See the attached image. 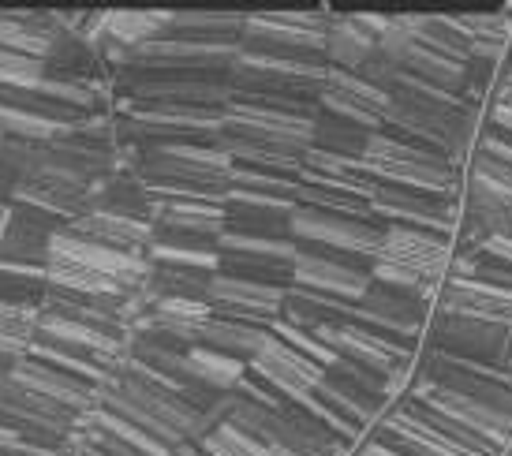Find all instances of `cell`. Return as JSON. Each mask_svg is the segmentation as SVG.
Listing matches in <instances>:
<instances>
[{"label": "cell", "instance_id": "6da1fadb", "mask_svg": "<svg viewBox=\"0 0 512 456\" xmlns=\"http://www.w3.org/2000/svg\"><path fill=\"white\" fill-rule=\"evenodd\" d=\"M382 236L385 225H370V221H356V217L318 214V210H303V206L292 217V240L299 247L348 258L363 270H370V262L382 255Z\"/></svg>", "mask_w": 512, "mask_h": 456}, {"label": "cell", "instance_id": "7a4b0ae2", "mask_svg": "<svg viewBox=\"0 0 512 456\" xmlns=\"http://www.w3.org/2000/svg\"><path fill=\"white\" fill-rule=\"evenodd\" d=\"M49 266H72V270L98 273L105 281H113L120 292H139V288H146V277H150V258L120 255L113 247L90 243L83 236L68 232V228L53 232V240H49Z\"/></svg>", "mask_w": 512, "mask_h": 456}, {"label": "cell", "instance_id": "3957f363", "mask_svg": "<svg viewBox=\"0 0 512 456\" xmlns=\"http://www.w3.org/2000/svg\"><path fill=\"white\" fill-rule=\"evenodd\" d=\"M329 12H247L243 42L247 49H273V53H299L322 57Z\"/></svg>", "mask_w": 512, "mask_h": 456}, {"label": "cell", "instance_id": "277c9868", "mask_svg": "<svg viewBox=\"0 0 512 456\" xmlns=\"http://www.w3.org/2000/svg\"><path fill=\"white\" fill-rule=\"evenodd\" d=\"M124 90V105H199L228 109L236 90L225 75H161V79H116ZM120 105V109H124Z\"/></svg>", "mask_w": 512, "mask_h": 456}, {"label": "cell", "instance_id": "5b68a950", "mask_svg": "<svg viewBox=\"0 0 512 456\" xmlns=\"http://www.w3.org/2000/svg\"><path fill=\"white\" fill-rule=\"evenodd\" d=\"M374 217L382 225H404L434 232L441 240L453 243L456 228L464 221V206L449 199H434V195H419V191H400V187L378 184V195L370 202Z\"/></svg>", "mask_w": 512, "mask_h": 456}, {"label": "cell", "instance_id": "8992f818", "mask_svg": "<svg viewBox=\"0 0 512 456\" xmlns=\"http://www.w3.org/2000/svg\"><path fill=\"white\" fill-rule=\"evenodd\" d=\"M427 337L438 352H445V356L494 363L501 371H505V363H509L512 326H494V322H475V318H460V314L438 311L427 329Z\"/></svg>", "mask_w": 512, "mask_h": 456}, {"label": "cell", "instance_id": "52a82bcc", "mask_svg": "<svg viewBox=\"0 0 512 456\" xmlns=\"http://www.w3.org/2000/svg\"><path fill=\"white\" fill-rule=\"evenodd\" d=\"M311 333L322 344H329L337 356L352 359V363L382 374V378H389L404 363L419 359V348H408V344L393 341L385 333H374V329L359 326V322H326V326H314Z\"/></svg>", "mask_w": 512, "mask_h": 456}, {"label": "cell", "instance_id": "ba28073f", "mask_svg": "<svg viewBox=\"0 0 512 456\" xmlns=\"http://www.w3.org/2000/svg\"><path fill=\"white\" fill-rule=\"evenodd\" d=\"M408 400L423 404V408H430V412L445 415V419H453L456 427H464L468 434H475L479 442H486L490 449H498V453H505V449L512 445V419L509 415L494 412V408H486V404L464 397V393L438 389V385L430 382V374L415 385ZM408 400H404V404H408Z\"/></svg>", "mask_w": 512, "mask_h": 456}, {"label": "cell", "instance_id": "9c48e42d", "mask_svg": "<svg viewBox=\"0 0 512 456\" xmlns=\"http://www.w3.org/2000/svg\"><path fill=\"white\" fill-rule=\"evenodd\" d=\"M288 288L258 285V281H243V277H228L214 273L206 285V303L214 307L217 318H232V322H251V326L270 329L281 311H285Z\"/></svg>", "mask_w": 512, "mask_h": 456}, {"label": "cell", "instance_id": "30bf717a", "mask_svg": "<svg viewBox=\"0 0 512 456\" xmlns=\"http://www.w3.org/2000/svg\"><path fill=\"white\" fill-rule=\"evenodd\" d=\"M453 243L423 232V228L385 225L382 255L385 262H397L404 270H412L423 285H445L449 281V266H453Z\"/></svg>", "mask_w": 512, "mask_h": 456}, {"label": "cell", "instance_id": "8fae6325", "mask_svg": "<svg viewBox=\"0 0 512 456\" xmlns=\"http://www.w3.org/2000/svg\"><path fill=\"white\" fill-rule=\"evenodd\" d=\"M292 285L318 292V296H333L344 303H363V296L370 292V273L348 258L322 255L311 247H299L296 262H292Z\"/></svg>", "mask_w": 512, "mask_h": 456}, {"label": "cell", "instance_id": "7c38bea8", "mask_svg": "<svg viewBox=\"0 0 512 456\" xmlns=\"http://www.w3.org/2000/svg\"><path fill=\"white\" fill-rule=\"evenodd\" d=\"M247 371L255 374L258 382L270 385L285 404H303L318 385L326 382V371H322L314 359L292 352V348L281 344L277 337H270V344L247 363Z\"/></svg>", "mask_w": 512, "mask_h": 456}, {"label": "cell", "instance_id": "4fadbf2b", "mask_svg": "<svg viewBox=\"0 0 512 456\" xmlns=\"http://www.w3.org/2000/svg\"><path fill=\"white\" fill-rule=\"evenodd\" d=\"M378 438L408 456H483L475 453V449H468V445H460L456 438H449L441 427H434L415 400H408V404H400V408L389 412L385 427L378 430Z\"/></svg>", "mask_w": 512, "mask_h": 456}, {"label": "cell", "instance_id": "5bb4252c", "mask_svg": "<svg viewBox=\"0 0 512 456\" xmlns=\"http://www.w3.org/2000/svg\"><path fill=\"white\" fill-rule=\"evenodd\" d=\"M228 131L266 146L299 150V154L314 143V120L277 113V109H258V105H247V101H232L228 105Z\"/></svg>", "mask_w": 512, "mask_h": 456}, {"label": "cell", "instance_id": "9a60e30c", "mask_svg": "<svg viewBox=\"0 0 512 456\" xmlns=\"http://www.w3.org/2000/svg\"><path fill=\"white\" fill-rule=\"evenodd\" d=\"M8 378H12L19 389L38 393V397L53 400L60 408H72V412H79V415H86L90 408H98L94 385L79 382V378H72V374H64V371H53L42 359H23V363H15Z\"/></svg>", "mask_w": 512, "mask_h": 456}, {"label": "cell", "instance_id": "2e32d148", "mask_svg": "<svg viewBox=\"0 0 512 456\" xmlns=\"http://www.w3.org/2000/svg\"><path fill=\"white\" fill-rule=\"evenodd\" d=\"M154 232L165 236H187V240L217 243L228 232V210L225 202H154L150 217Z\"/></svg>", "mask_w": 512, "mask_h": 456}, {"label": "cell", "instance_id": "e0dca14e", "mask_svg": "<svg viewBox=\"0 0 512 456\" xmlns=\"http://www.w3.org/2000/svg\"><path fill=\"white\" fill-rule=\"evenodd\" d=\"M68 232H75V236H83L90 243H101V247H113L120 255H139V258H146L150 243H154V225L109 214V210H90V214L75 217L72 225H68Z\"/></svg>", "mask_w": 512, "mask_h": 456}, {"label": "cell", "instance_id": "ac0fdd59", "mask_svg": "<svg viewBox=\"0 0 512 456\" xmlns=\"http://www.w3.org/2000/svg\"><path fill=\"white\" fill-rule=\"evenodd\" d=\"M236 68L243 72L266 75L277 83H296V86H326L329 64L326 57H299V53H273V49H236Z\"/></svg>", "mask_w": 512, "mask_h": 456}, {"label": "cell", "instance_id": "d6986e66", "mask_svg": "<svg viewBox=\"0 0 512 456\" xmlns=\"http://www.w3.org/2000/svg\"><path fill=\"white\" fill-rule=\"evenodd\" d=\"M326 45H322V57L329 68L337 72H359L367 60L378 57V38L356 23V15L348 12H329L326 19Z\"/></svg>", "mask_w": 512, "mask_h": 456}, {"label": "cell", "instance_id": "ffe728a7", "mask_svg": "<svg viewBox=\"0 0 512 456\" xmlns=\"http://www.w3.org/2000/svg\"><path fill=\"white\" fill-rule=\"evenodd\" d=\"M146 258H150L154 266H169V270H184V273H202V277L221 273V251H217V243L187 240V236H165V232H154V243H150Z\"/></svg>", "mask_w": 512, "mask_h": 456}, {"label": "cell", "instance_id": "44dd1931", "mask_svg": "<svg viewBox=\"0 0 512 456\" xmlns=\"http://www.w3.org/2000/svg\"><path fill=\"white\" fill-rule=\"evenodd\" d=\"M154 195H150V187H146L143 176H105L98 180L94 187V199H90V210H109V214H120V217H131V221H146L150 225V217H154Z\"/></svg>", "mask_w": 512, "mask_h": 456}, {"label": "cell", "instance_id": "7402d4cb", "mask_svg": "<svg viewBox=\"0 0 512 456\" xmlns=\"http://www.w3.org/2000/svg\"><path fill=\"white\" fill-rule=\"evenodd\" d=\"M314 397L322 400L326 408H333L344 423H352L363 438H374V434L385 427L389 412H393V408H385L382 400L363 397V393H356V389H348V385H341V382H333V378H326V382L318 385Z\"/></svg>", "mask_w": 512, "mask_h": 456}, {"label": "cell", "instance_id": "603a6c76", "mask_svg": "<svg viewBox=\"0 0 512 456\" xmlns=\"http://www.w3.org/2000/svg\"><path fill=\"white\" fill-rule=\"evenodd\" d=\"M217 146L232 157V165L240 169H255V172H270V176H288V180H299V150H285V146H266L255 143V139H243V135H232L225 131Z\"/></svg>", "mask_w": 512, "mask_h": 456}, {"label": "cell", "instance_id": "cb8c5ba5", "mask_svg": "<svg viewBox=\"0 0 512 456\" xmlns=\"http://www.w3.org/2000/svg\"><path fill=\"white\" fill-rule=\"evenodd\" d=\"M270 329L262 326H251V322H232V318H206L199 326V344L202 348H214V352H225L232 359H243V363H251V359L270 344Z\"/></svg>", "mask_w": 512, "mask_h": 456}, {"label": "cell", "instance_id": "d4e9b609", "mask_svg": "<svg viewBox=\"0 0 512 456\" xmlns=\"http://www.w3.org/2000/svg\"><path fill=\"white\" fill-rule=\"evenodd\" d=\"M243 23H247V12H176L169 34L210 45H240Z\"/></svg>", "mask_w": 512, "mask_h": 456}, {"label": "cell", "instance_id": "484cf974", "mask_svg": "<svg viewBox=\"0 0 512 456\" xmlns=\"http://www.w3.org/2000/svg\"><path fill=\"white\" fill-rule=\"evenodd\" d=\"M281 318H285L288 326H299V329L326 326V322H352L356 318V303L318 296V292L292 285L285 292V311H281Z\"/></svg>", "mask_w": 512, "mask_h": 456}, {"label": "cell", "instance_id": "4316f807", "mask_svg": "<svg viewBox=\"0 0 512 456\" xmlns=\"http://www.w3.org/2000/svg\"><path fill=\"white\" fill-rule=\"evenodd\" d=\"M187 371H191V382L206 385L210 393L225 397V393H236V385L247 378V363L195 344V348H187Z\"/></svg>", "mask_w": 512, "mask_h": 456}, {"label": "cell", "instance_id": "83f0119b", "mask_svg": "<svg viewBox=\"0 0 512 456\" xmlns=\"http://www.w3.org/2000/svg\"><path fill=\"white\" fill-rule=\"evenodd\" d=\"M49 240H53L49 228L15 214L8 236L0 240V262L4 266H49Z\"/></svg>", "mask_w": 512, "mask_h": 456}, {"label": "cell", "instance_id": "f1b7e54d", "mask_svg": "<svg viewBox=\"0 0 512 456\" xmlns=\"http://www.w3.org/2000/svg\"><path fill=\"white\" fill-rule=\"evenodd\" d=\"M400 23L412 30V38L423 49L456 60V64H471V42L445 23V15H400Z\"/></svg>", "mask_w": 512, "mask_h": 456}, {"label": "cell", "instance_id": "f546056e", "mask_svg": "<svg viewBox=\"0 0 512 456\" xmlns=\"http://www.w3.org/2000/svg\"><path fill=\"white\" fill-rule=\"evenodd\" d=\"M94 427L101 430V434H109V438H116V442L131 445V449H139L143 456H172L169 445H161L157 438H150L146 430H139L135 423H128V419H120L116 412H109V408H90V412L79 419V430Z\"/></svg>", "mask_w": 512, "mask_h": 456}, {"label": "cell", "instance_id": "4dcf8cb0", "mask_svg": "<svg viewBox=\"0 0 512 456\" xmlns=\"http://www.w3.org/2000/svg\"><path fill=\"white\" fill-rule=\"evenodd\" d=\"M404 72L408 75H419V79H427V83L441 86V90H449V94H460L464 98V83H468V64H456V60H445L438 53H430L423 45L415 42L408 60H404Z\"/></svg>", "mask_w": 512, "mask_h": 456}, {"label": "cell", "instance_id": "1f68e13d", "mask_svg": "<svg viewBox=\"0 0 512 456\" xmlns=\"http://www.w3.org/2000/svg\"><path fill=\"white\" fill-rule=\"evenodd\" d=\"M367 139H370V131L352 128V124H344V120H337V116L318 113V120H314V143L311 146L326 150V154L348 157V161H363Z\"/></svg>", "mask_w": 512, "mask_h": 456}, {"label": "cell", "instance_id": "d6a6232c", "mask_svg": "<svg viewBox=\"0 0 512 456\" xmlns=\"http://www.w3.org/2000/svg\"><path fill=\"white\" fill-rule=\"evenodd\" d=\"M217 251H221V255H236V258H262V262H296L299 243L270 240V236H247V232H232V228H228L225 236L217 240Z\"/></svg>", "mask_w": 512, "mask_h": 456}, {"label": "cell", "instance_id": "836d02e7", "mask_svg": "<svg viewBox=\"0 0 512 456\" xmlns=\"http://www.w3.org/2000/svg\"><path fill=\"white\" fill-rule=\"evenodd\" d=\"M60 135H72V131L57 124V120H45L38 113L27 109H12V105H0V139H23V143H53Z\"/></svg>", "mask_w": 512, "mask_h": 456}, {"label": "cell", "instance_id": "e575fe53", "mask_svg": "<svg viewBox=\"0 0 512 456\" xmlns=\"http://www.w3.org/2000/svg\"><path fill=\"white\" fill-rule=\"evenodd\" d=\"M30 359H42V363H49L53 371L72 374V378H79V382H86V385H94V389L113 378V374L101 371L90 356H83V352H68V348H57V344H34V348H30Z\"/></svg>", "mask_w": 512, "mask_h": 456}, {"label": "cell", "instance_id": "d590c367", "mask_svg": "<svg viewBox=\"0 0 512 456\" xmlns=\"http://www.w3.org/2000/svg\"><path fill=\"white\" fill-rule=\"evenodd\" d=\"M326 86L329 90H337L341 98L356 101V105H363V109H370V113H378V116H385L389 113V105H393V94H385L382 86L367 83V79L356 72H337V68H329Z\"/></svg>", "mask_w": 512, "mask_h": 456}, {"label": "cell", "instance_id": "8d00e7d4", "mask_svg": "<svg viewBox=\"0 0 512 456\" xmlns=\"http://www.w3.org/2000/svg\"><path fill=\"white\" fill-rule=\"evenodd\" d=\"M42 303H8L0 300V337L19 344L38 341V326H42Z\"/></svg>", "mask_w": 512, "mask_h": 456}, {"label": "cell", "instance_id": "74e56055", "mask_svg": "<svg viewBox=\"0 0 512 456\" xmlns=\"http://www.w3.org/2000/svg\"><path fill=\"white\" fill-rule=\"evenodd\" d=\"M277 415L281 412H270V408H258L251 400L236 397L232 400V412H228V427L247 434V438H255L262 445H273V430H277Z\"/></svg>", "mask_w": 512, "mask_h": 456}, {"label": "cell", "instance_id": "f35d334b", "mask_svg": "<svg viewBox=\"0 0 512 456\" xmlns=\"http://www.w3.org/2000/svg\"><path fill=\"white\" fill-rule=\"evenodd\" d=\"M49 288L57 292H68V296H120V288L113 281H105L98 273H86V270H72V266H49Z\"/></svg>", "mask_w": 512, "mask_h": 456}, {"label": "cell", "instance_id": "ab89813d", "mask_svg": "<svg viewBox=\"0 0 512 456\" xmlns=\"http://www.w3.org/2000/svg\"><path fill=\"white\" fill-rule=\"evenodd\" d=\"M292 217L296 214H266V210H228V228L247 236H270L292 240Z\"/></svg>", "mask_w": 512, "mask_h": 456}, {"label": "cell", "instance_id": "60d3db41", "mask_svg": "<svg viewBox=\"0 0 512 456\" xmlns=\"http://www.w3.org/2000/svg\"><path fill=\"white\" fill-rule=\"evenodd\" d=\"M270 333H273V337H277V341H281V344H288L292 352H299V356L314 359V363H318L322 371H329V367H333V363L341 359V356H337V352H333V348H329V344L318 341V337H314L311 329L288 326L285 318H277V322H273V326H270Z\"/></svg>", "mask_w": 512, "mask_h": 456}, {"label": "cell", "instance_id": "b9f144b4", "mask_svg": "<svg viewBox=\"0 0 512 456\" xmlns=\"http://www.w3.org/2000/svg\"><path fill=\"white\" fill-rule=\"evenodd\" d=\"M42 83H45L42 60H30L0 49V90H38Z\"/></svg>", "mask_w": 512, "mask_h": 456}, {"label": "cell", "instance_id": "7bdbcfd3", "mask_svg": "<svg viewBox=\"0 0 512 456\" xmlns=\"http://www.w3.org/2000/svg\"><path fill=\"white\" fill-rule=\"evenodd\" d=\"M318 113H326V116H337V120H344V124H352V128H363V131H385L382 124V116L378 113H370V109H363V105H356V101H348L341 98L337 90H322V98H318Z\"/></svg>", "mask_w": 512, "mask_h": 456}, {"label": "cell", "instance_id": "ee69618b", "mask_svg": "<svg viewBox=\"0 0 512 456\" xmlns=\"http://www.w3.org/2000/svg\"><path fill=\"white\" fill-rule=\"evenodd\" d=\"M326 378L348 385V389H356V393H363V397H370V400H382L385 408H389V400H385V378H382V374L367 371V367H359V363H352V359L341 356L326 371Z\"/></svg>", "mask_w": 512, "mask_h": 456}, {"label": "cell", "instance_id": "f6af8a7d", "mask_svg": "<svg viewBox=\"0 0 512 456\" xmlns=\"http://www.w3.org/2000/svg\"><path fill=\"white\" fill-rule=\"evenodd\" d=\"M228 187L236 191H262V195H285V199H296V180L288 176H270V172H255V169H240L232 165L228 169Z\"/></svg>", "mask_w": 512, "mask_h": 456}, {"label": "cell", "instance_id": "bcb514c9", "mask_svg": "<svg viewBox=\"0 0 512 456\" xmlns=\"http://www.w3.org/2000/svg\"><path fill=\"white\" fill-rule=\"evenodd\" d=\"M262 449H266V445L240 434V430H232L228 423L202 442V453L206 456H262Z\"/></svg>", "mask_w": 512, "mask_h": 456}, {"label": "cell", "instance_id": "7dc6e473", "mask_svg": "<svg viewBox=\"0 0 512 456\" xmlns=\"http://www.w3.org/2000/svg\"><path fill=\"white\" fill-rule=\"evenodd\" d=\"M225 210H266V214H296V199L285 195H262V191H225Z\"/></svg>", "mask_w": 512, "mask_h": 456}, {"label": "cell", "instance_id": "c3c4849f", "mask_svg": "<svg viewBox=\"0 0 512 456\" xmlns=\"http://www.w3.org/2000/svg\"><path fill=\"white\" fill-rule=\"evenodd\" d=\"M412 30L400 23V15H393L389 19V27H385V34L378 38V57H385L389 64H397L400 72H404V60H408V53H412Z\"/></svg>", "mask_w": 512, "mask_h": 456}, {"label": "cell", "instance_id": "681fc988", "mask_svg": "<svg viewBox=\"0 0 512 456\" xmlns=\"http://www.w3.org/2000/svg\"><path fill=\"white\" fill-rule=\"evenodd\" d=\"M367 273L374 285H385V288H412L415 292V288L423 285L412 270H404V266H397V262H385V258H374Z\"/></svg>", "mask_w": 512, "mask_h": 456}, {"label": "cell", "instance_id": "f907efd6", "mask_svg": "<svg viewBox=\"0 0 512 456\" xmlns=\"http://www.w3.org/2000/svg\"><path fill=\"white\" fill-rule=\"evenodd\" d=\"M236 397H243V400H251V404H258V408H270V412H285L288 404L277 393H273L270 385L266 382H258L255 374L247 371V378H243L240 385H236Z\"/></svg>", "mask_w": 512, "mask_h": 456}, {"label": "cell", "instance_id": "816d5d0a", "mask_svg": "<svg viewBox=\"0 0 512 456\" xmlns=\"http://www.w3.org/2000/svg\"><path fill=\"white\" fill-rule=\"evenodd\" d=\"M79 434H83V442L90 445V449H98L101 456H143L139 449H131V445H124V442H116V438H109V434H101V430H94V427L79 430Z\"/></svg>", "mask_w": 512, "mask_h": 456}, {"label": "cell", "instance_id": "f5cc1de1", "mask_svg": "<svg viewBox=\"0 0 512 456\" xmlns=\"http://www.w3.org/2000/svg\"><path fill=\"white\" fill-rule=\"evenodd\" d=\"M483 258H494V262H501V266H509L512 270V232L509 236H490V240L483 243V251H479Z\"/></svg>", "mask_w": 512, "mask_h": 456}, {"label": "cell", "instance_id": "db71d44e", "mask_svg": "<svg viewBox=\"0 0 512 456\" xmlns=\"http://www.w3.org/2000/svg\"><path fill=\"white\" fill-rule=\"evenodd\" d=\"M490 131H498V135L512 139V98L498 101V105L490 109Z\"/></svg>", "mask_w": 512, "mask_h": 456}, {"label": "cell", "instance_id": "11a10c76", "mask_svg": "<svg viewBox=\"0 0 512 456\" xmlns=\"http://www.w3.org/2000/svg\"><path fill=\"white\" fill-rule=\"evenodd\" d=\"M12 221H15V206H12V202H0V240L8 236Z\"/></svg>", "mask_w": 512, "mask_h": 456}, {"label": "cell", "instance_id": "9f6ffc18", "mask_svg": "<svg viewBox=\"0 0 512 456\" xmlns=\"http://www.w3.org/2000/svg\"><path fill=\"white\" fill-rule=\"evenodd\" d=\"M172 456H206V453H202V445H195V442H180L172 449Z\"/></svg>", "mask_w": 512, "mask_h": 456}, {"label": "cell", "instance_id": "6f0895ef", "mask_svg": "<svg viewBox=\"0 0 512 456\" xmlns=\"http://www.w3.org/2000/svg\"><path fill=\"white\" fill-rule=\"evenodd\" d=\"M12 367H15V363H8V359H0V378H8V374H12Z\"/></svg>", "mask_w": 512, "mask_h": 456}, {"label": "cell", "instance_id": "680465c9", "mask_svg": "<svg viewBox=\"0 0 512 456\" xmlns=\"http://www.w3.org/2000/svg\"><path fill=\"white\" fill-rule=\"evenodd\" d=\"M505 371L512 374V341H509V363H505Z\"/></svg>", "mask_w": 512, "mask_h": 456}, {"label": "cell", "instance_id": "91938a15", "mask_svg": "<svg viewBox=\"0 0 512 456\" xmlns=\"http://www.w3.org/2000/svg\"><path fill=\"white\" fill-rule=\"evenodd\" d=\"M501 456H512V445H509V449H505V453H501Z\"/></svg>", "mask_w": 512, "mask_h": 456}, {"label": "cell", "instance_id": "94428289", "mask_svg": "<svg viewBox=\"0 0 512 456\" xmlns=\"http://www.w3.org/2000/svg\"><path fill=\"white\" fill-rule=\"evenodd\" d=\"M90 456H101V453H98V449H90Z\"/></svg>", "mask_w": 512, "mask_h": 456}]
</instances>
